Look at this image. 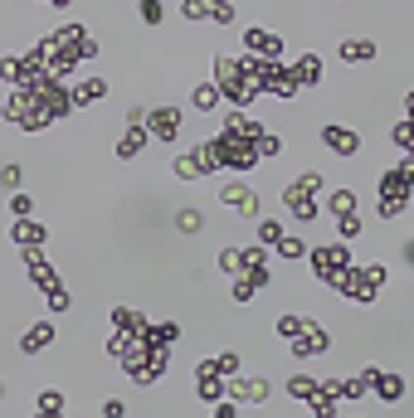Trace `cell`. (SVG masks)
Listing matches in <instances>:
<instances>
[{"label":"cell","instance_id":"1","mask_svg":"<svg viewBox=\"0 0 414 418\" xmlns=\"http://www.w3.org/2000/svg\"><path fill=\"white\" fill-rule=\"evenodd\" d=\"M220 199H225L229 209H244V214H253V209H258V195H253L249 185H225Z\"/></svg>","mask_w":414,"mask_h":418},{"label":"cell","instance_id":"2","mask_svg":"<svg viewBox=\"0 0 414 418\" xmlns=\"http://www.w3.org/2000/svg\"><path fill=\"white\" fill-rule=\"evenodd\" d=\"M322 141H327L336 156H356V151H360V136H356V132H341V127H327Z\"/></svg>","mask_w":414,"mask_h":418},{"label":"cell","instance_id":"3","mask_svg":"<svg viewBox=\"0 0 414 418\" xmlns=\"http://www.w3.org/2000/svg\"><path fill=\"white\" fill-rule=\"evenodd\" d=\"M229 389H234V394H244L249 404H264V399L273 394V384H264L258 375H249V380H229Z\"/></svg>","mask_w":414,"mask_h":418},{"label":"cell","instance_id":"4","mask_svg":"<svg viewBox=\"0 0 414 418\" xmlns=\"http://www.w3.org/2000/svg\"><path fill=\"white\" fill-rule=\"evenodd\" d=\"M341 59L346 64H371L376 59V39H346L341 44Z\"/></svg>","mask_w":414,"mask_h":418},{"label":"cell","instance_id":"5","mask_svg":"<svg viewBox=\"0 0 414 418\" xmlns=\"http://www.w3.org/2000/svg\"><path fill=\"white\" fill-rule=\"evenodd\" d=\"M49 341H54V326H30L25 341H20V350L25 355H39V350H49Z\"/></svg>","mask_w":414,"mask_h":418},{"label":"cell","instance_id":"6","mask_svg":"<svg viewBox=\"0 0 414 418\" xmlns=\"http://www.w3.org/2000/svg\"><path fill=\"white\" fill-rule=\"evenodd\" d=\"M176 127H181L176 108H157V117H151V132H157L161 141H171V136H176Z\"/></svg>","mask_w":414,"mask_h":418},{"label":"cell","instance_id":"7","mask_svg":"<svg viewBox=\"0 0 414 418\" xmlns=\"http://www.w3.org/2000/svg\"><path fill=\"white\" fill-rule=\"evenodd\" d=\"M297 83H317L322 78V64H317V54H307V59H297V73H292Z\"/></svg>","mask_w":414,"mask_h":418},{"label":"cell","instance_id":"8","mask_svg":"<svg viewBox=\"0 0 414 418\" xmlns=\"http://www.w3.org/2000/svg\"><path fill=\"white\" fill-rule=\"evenodd\" d=\"M195 102H200V112H215L220 88H215V83H200V88H195Z\"/></svg>","mask_w":414,"mask_h":418},{"label":"cell","instance_id":"9","mask_svg":"<svg viewBox=\"0 0 414 418\" xmlns=\"http://www.w3.org/2000/svg\"><path fill=\"white\" fill-rule=\"evenodd\" d=\"M336 234H341V238H360V219H356V209L336 219Z\"/></svg>","mask_w":414,"mask_h":418},{"label":"cell","instance_id":"10","mask_svg":"<svg viewBox=\"0 0 414 418\" xmlns=\"http://www.w3.org/2000/svg\"><path fill=\"white\" fill-rule=\"evenodd\" d=\"M283 238V224L278 219H264V224H258V243H278Z\"/></svg>","mask_w":414,"mask_h":418},{"label":"cell","instance_id":"11","mask_svg":"<svg viewBox=\"0 0 414 418\" xmlns=\"http://www.w3.org/2000/svg\"><path fill=\"white\" fill-rule=\"evenodd\" d=\"M332 209H336V214H351V209H356V195H351V190H336V195H332Z\"/></svg>","mask_w":414,"mask_h":418},{"label":"cell","instance_id":"12","mask_svg":"<svg viewBox=\"0 0 414 418\" xmlns=\"http://www.w3.org/2000/svg\"><path fill=\"white\" fill-rule=\"evenodd\" d=\"M181 229H185V234H200V229H205V214H200V209H185V214H181Z\"/></svg>","mask_w":414,"mask_h":418},{"label":"cell","instance_id":"13","mask_svg":"<svg viewBox=\"0 0 414 418\" xmlns=\"http://www.w3.org/2000/svg\"><path fill=\"white\" fill-rule=\"evenodd\" d=\"M161 15H166L161 0H141V20H146V25H161Z\"/></svg>","mask_w":414,"mask_h":418},{"label":"cell","instance_id":"14","mask_svg":"<svg viewBox=\"0 0 414 418\" xmlns=\"http://www.w3.org/2000/svg\"><path fill=\"white\" fill-rule=\"evenodd\" d=\"M283 243V258H302V238H278Z\"/></svg>","mask_w":414,"mask_h":418},{"label":"cell","instance_id":"15","mask_svg":"<svg viewBox=\"0 0 414 418\" xmlns=\"http://www.w3.org/2000/svg\"><path fill=\"white\" fill-rule=\"evenodd\" d=\"M15 214H20V219L34 214V199H30V195H15Z\"/></svg>","mask_w":414,"mask_h":418},{"label":"cell","instance_id":"16","mask_svg":"<svg viewBox=\"0 0 414 418\" xmlns=\"http://www.w3.org/2000/svg\"><path fill=\"white\" fill-rule=\"evenodd\" d=\"M49 306H54V311H69V292L54 287V292H49Z\"/></svg>","mask_w":414,"mask_h":418}]
</instances>
